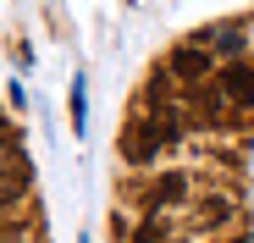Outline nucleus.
<instances>
[{
	"instance_id": "1",
	"label": "nucleus",
	"mask_w": 254,
	"mask_h": 243,
	"mask_svg": "<svg viewBox=\"0 0 254 243\" xmlns=\"http://www.w3.org/2000/svg\"><path fill=\"white\" fill-rule=\"evenodd\" d=\"M166 66H172L183 83H204V77H210V50H204V45H177Z\"/></svg>"
},
{
	"instance_id": "2",
	"label": "nucleus",
	"mask_w": 254,
	"mask_h": 243,
	"mask_svg": "<svg viewBox=\"0 0 254 243\" xmlns=\"http://www.w3.org/2000/svg\"><path fill=\"white\" fill-rule=\"evenodd\" d=\"M122 155L133 160V166H149V160L160 155V144H155V127H149V122H133V127L122 133Z\"/></svg>"
},
{
	"instance_id": "3",
	"label": "nucleus",
	"mask_w": 254,
	"mask_h": 243,
	"mask_svg": "<svg viewBox=\"0 0 254 243\" xmlns=\"http://www.w3.org/2000/svg\"><path fill=\"white\" fill-rule=\"evenodd\" d=\"M221 94L232 105H254V61H238L227 77H221Z\"/></svg>"
},
{
	"instance_id": "4",
	"label": "nucleus",
	"mask_w": 254,
	"mask_h": 243,
	"mask_svg": "<svg viewBox=\"0 0 254 243\" xmlns=\"http://www.w3.org/2000/svg\"><path fill=\"white\" fill-rule=\"evenodd\" d=\"M183 199H188V177L183 172H166L155 182V205H183Z\"/></svg>"
},
{
	"instance_id": "5",
	"label": "nucleus",
	"mask_w": 254,
	"mask_h": 243,
	"mask_svg": "<svg viewBox=\"0 0 254 243\" xmlns=\"http://www.w3.org/2000/svg\"><path fill=\"white\" fill-rule=\"evenodd\" d=\"M227 210H232L227 199H204V205H199V221H204V227H221V221H227Z\"/></svg>"
},
{
	"instance_id": "6",
	"label": "nucleus",
	"mask_w": 254,
	"mask_h": 243,
	"mask_svg": "<svg viewBox=\"0 0 254 243\" xmlns=\"http://www.w3.org/2000/svg\"><path fill=\"white\" fill-rule=\"evenodd\" d=\"M22 193H28V172H17L11 182H0V210H6L11 199H22Z\"/></svg>"
},
{
	"instance_id": "7",
	"label": "nucleus",
	"mask_w": 254,
	"mask_h": 243,
	"mask_svg": "<svg viewBox=\"0 0 254 243\" xmlns=\"http://www.w3.org/2000/svg\"><path fill=\"white\" fill-rule=\"evenodd\" d=\"M72 133H83V83H72Z\"/></svg>"
},
{
	"instance_id": "8",
	"label": "nucleus",
	"mask_w": 254,
	"mask_h": 243,
	"mask_svg": "<svg viewBox=\"0 0 254 243\" xmlns=\"http://www.w3.org/2000/svg\"><path fill=\"white\" fill-rule=\"evenodd\" d=\"M160 238H166V227H160V221H144V227H138V238H133V243H160Z\"/></svg>"
},
{
	"instance_id": "9",
	"label": "nucleus",
	"mask_w": 254,
	"mask_h": 243,
	"mask_svg": "<svg viewBox=\"0 0 254 243\" xmlns=\"http://www.w3.org/2000/svg\"><path fill=\"white\" fill-rule=\"evenodd\" d=\"M216 45H221V50H243V33H238V28H221Z\"/></svg>"
},
{
	"instance_id": "10",
	"label": "nucleus",
	"mask_w": 254,
	"mask_h": 243,
	"mask_svg": "<svg viewBox=\"0 0 254 243\" xmlns=\"http://www.w3.org/2000/svg\"><path fill=\"white\" fill-rule=\"evenodd\" d=\"M0 149H6V138H0Z\"/></svg>"
}]
</instances>
